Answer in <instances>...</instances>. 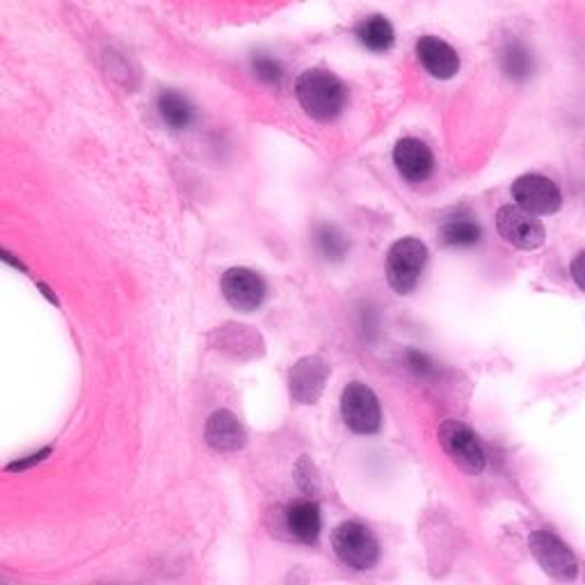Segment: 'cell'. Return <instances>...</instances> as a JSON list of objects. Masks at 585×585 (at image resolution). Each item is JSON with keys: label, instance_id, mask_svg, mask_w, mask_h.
<instances>
[{"label": "cell", "instance_id": "cell-1", "mask_svg": "<svg viewBox=\"0 0 585 585\" xmlns=\"http://www.w3.org/2000/svg\"><path fill=\"white\" fill-rule=\"evenodd\" d=\"M302 110L315 121H334L346 108L348 87L327 69H309L296 83Z\"/></svg>", "mask_w": 585, "mask_h": 585}, {"label": "cell", "instance_id": "cell-2", "mask_svg": "<svg viewBox=\"0 0 585 585\" xmlns=\"http://www.w3.org/2000/svg\"><path fill=\"white\" fill-rule=\"evenodd\" d=\"M332 549L346 568L371 572L378 568L382 547L378 535L361 522H344L332 530Z\"/></svg>", "mask_w": 585, "mask_h": 585}, {"label": "cell", "instance_id": "cell-3", "mask_svg": "<svg viewBox=\"0 0 585 585\" xmlns=\"http://www.w3.org/2000/svg\"><path fill=\"white\" fill-rule=\"evenodd\" d=\"M428 263V248L419 238H403L394 242L386 254V282L401 296L417 288Z\"/></svg>", "mask_w": 585, "mask_h": 585}, {"label": "cell", "instance_id": "cell-4", "mask_svg": "<svg viewBox=\"0 0 585 585\" xmlns=\"http://www.w3.org/2000/svg\"><path fill=\"white\" fill-rule=\"evenodd\" d=\"M439 444H442L444 453L451 457V462L455 467H459L462 471H467L471 476H478L485 471V449L480 444L478 434L462 421L449 419L437 430Z\"/></svg>", "mask_w": 585, "mask_h": 585}, {"label": "cell", "instance_id": "cell-5", "mask_svg": "<svg viewBox=\"0 0 585 585\" xmlns=\"http://www.w3.org/2000/svg\"><path fill=\"white\" fill-rule=\"evenodd\" d=\"M528 549L533 558L538 560L545 574H549L556 581L570 583L578 576V560L568 542H563L558 535L549 528L533 530L528 535Z\"/></svg>", "mask_w": 585, "mask_h": 585}, {"label": "cell", "instance_id": "cell-6", "mask_svg": "<svg viewBox=\"0 0 585 585\" xmlns=\"http://www.w3.org/2000/svg\"><path fill=\"white\" fill-rule=\"evenodd\" d=\"M341 417L357 434H375L382 426L378 396L361 382H350L341 394Z\"/></svg>", "mask_w": 585, "mask_h": 585}, {"label": "cell", "instance_id": "cell-7", "mask_svg": "<svg viewBox=\"0 0 585 585\" xmlns=\"http://www.w3.org/2000/svg\"><path fill=\"white\" fill-rule=\"evenodd\" d=\"M497 229L499 234L520 250H538L545 246L547 231L542 223L528 211L520 208L517 204L501 206L497 213Z\"/></svg>", "mask_w": 585, "mask_h": 585}, {"label": "cell", "instance_id": "cell-8", "mask_svg": "<svg viewBox=\"0 0 585 585\" xmlns=\"http://www.w3.org/2000/svg\"><path fill=\"white\" fill-rule=\"evenodd\" d=\"M330 380V363L319 357L309 355L292 363L288 371V389L290 398L300 405H313L325 392V384Z\"/></svg>", "mask_w": 585, "mask_h": 585}, {"label": "cell", "instance_id": "cell-9", "mask_svg": "<svg viewBox=\"0 0 585 585\" xmlns=\"http://www.w3.org/2000/svg\"><path fill=\"white\" fill-rule=\"evenodd\" d=\"M512 198L530 215H553L563 206V192L542 175H524L512 183Z\"/></svg>", "mask_w": 585, "mask_h": 585}, {"label": "cell", "instance_id": "cell-10", "mask_svg": "<svg viewBox=\"0 0 585 585\" xmlns=\"http://www.w3.org/2000/svg\"><path fill=\"white\" fill-rule=\"evenodd\" d=\"M208 346L234 359H259L265 353L263 336L242 323H225L208 334Z\"/></svg>", "mask_w": 585, "mask_h": 585}, {"label": "cell", "instance_id": "cell-11", "mask_svg": "<svg viewBox=\"0 0 585 585\" xmlns=\"http://www.w3.org/2000/svg\"><path fill=\"white\" fill-rule=\"evenodd\" d=\"M219 288L236 311H254L265 300V282L248 267H231L223 275Z\"/></svg>", "mask_w": 585, "mask_h": 585}, {"label": "cell", "instance_id": "cell-12", "mask_svg": "<svg viewBox=\"0 0 585 585\" xmlns=\"http://www.w3.org/2000/svg\"><path fill=\"white\" fill-rule=\"evenodd\" d=\"M282 522L290 540L302 542V545H313L321 538V530H323L321 505L311 499L290 501L282 512Z\"/></svg>", "mask_w": 585, "mask_h": 585}, {"label": "cell", "instance_id": "cell-13", "mask_svg": "<svg viewBox=\"0 0 585 585\" xmlns=\"http://www.w3.org/2000/svg\"><path fill=\"white\" fill-rule=\"evenodd\" d=\"M394 163L398 175L409 183H423L434 172V156L419 138H403L394 146Z\"/></svg>", "mask_w": 585, "mask_h": 585}, {"label": "cell", "instance_id": "cell-14", "mask_svg": "<svg viewBox=\"0 0 585 585\" xmlns=\"http://www.w3.org/2000/svg\"><path fill=\"white\" fill-rule=\"evenodd\" d=\"M417 56L430 76L439 81H449L459 71V56L455 48L434 35H426L417 41Z\"/></svg>", "mask_w": 585, "mask_h": 585}, {"label": "cell", "instance_id": "cell-15", "mask_svg": "<svg viewBox=\"0 0 585 585\" xmlns=\"http://www.w3.org/2000/svg\"><path fill=\"white\" fill-rule=\"evenodd\" d=\"M204 439L217 453H236L248 442L246 430H242L240 421L229 409H217L215 414H211V419L206 421Z\"/></svg>", "mask_w": 585, "mask_h": 585}, {"label": "cell", "instance_id": "cell-16", "mask_svg": "<svg viewBox=\"0 0 585 585\" xmlns=\"http://www.w3.org/2000/svg\"><path fill=\"white\" fill-rule=\"evenodd\" d=\"M355 35L361 41V46H366L373 53L389 51V48L394 46V39H396L394 26L380 14L366 16L363 21H359L357 28H355Z\"/></svg>", "mask_w": 585, "mask_h": 585}, {"label": "cell", "instance_id": "cell-17", "mask_svg": "<svg viewBox=\"0 0 585 585\" xmlns=\"http://www.w3.org/2000/svg\"><path fill=\"white\" fill-rule=\"evenodd\" d=\"M439 236H442V240L451 248H474L482 238V229L471 215L457 213L444 219L442 229H439Z\"/></svg>", "mask_w": 585, "mask_h": 585}, {"label": "cell", "instance_id": "cell-18", "mask_svg": "<svg viewBox=\"0 0 585 585\" xmlns=\"http://www.w3.org/2000/svg\"><path fill=\"white\" fill-rule=\"evenodd\" d=\"M158 112L165 124L175 131H186L194 124V108L183 94L167 89L158 96Z\"/></svg>", "mask_w": 585, "mask_h": 585}, {"label": "cell", "instance_id": "cell-19", "mask_svg": "<svg viewBox=\"0 0 585 585\" xmlns=\"http://www.w3.org/2000/svg\"><path fill=\"white\" fill-rule=\"evenodd\" d=\"M501 69H503L505 76L512 81L530 79L533 71H535V58L530 53V48L520 39L508 41L501 51Z\"/></svg>", "mask_w": 585, "mask_h": 585}, {"label": "cell", "instance_id": "cell-20", "mask_svg": "<svg viewBox=\"0 0 585 585\" xmlns=\"http://www.w3.org/2000/svg\"><path fill=\"white\" fill-rule=\"evenodd\" d=\"M313 248L325 261H341L348 254V238L332 225H321L313 231Z\"/></svg>", "mask_w": 585, "mask_h": 585}, {"label": "cell", "instance_id": "cell-21", "mask_svg": "<svg viewBox=\"0 0 585 585\" xmlns=\"http://www.w3.org/2000/svg\"><path fill=\"white\" fill-rule=\"evenodd\" d=\"M252 71H254V76L265 85L277 87L284 81V64L267 53H256L252 58Z\"/></svg>", "mask_w": 585, "mask_h": 585}, {"label": "cell", "instance_id": "cell-22", "mask_svg": "<svg viewBox=\"0 0 585 585\" xmlns=\"http://www.w3.org/2000/svg\"><path fill=\"white\" fill-rule=\"evenodd\" d=\"M296 482L300 487V492H305L307 497H313L315 492H319V474H315L313 465H311V462L307 457H302L298 462V467H296Z\"/></svg>", "mask_w": 585, "mask_h": 585}, {"label": "cell", "instance_id": "cell-23", "mask_svg": "<svg viewBox=\"0 0 585 585\" xmlns=\"http://www.w3.org/2000/svg\"><path fill=\"white\" fill-rule=\"evenodd\" d=\"M407 366L414 371V373H419V375H430L434 369H432V361L428 359V355L419 353V350H409L407 353Z\"/></svg>", "mask_w": 585, "mask_h": 585}, {"label": "cell", "instance_id": "cell-24", "mask_svg": "<svg viewBox=\"0 0 585 585\" xmlns=\"http://www.w3.org/2000/svg\"><path fill=\"white\" fill-rule=\"evenodd\" d=\"M48 455H51V449H41L39 453H35V455H26V457H21V459H16V462H12V465L8 467V471H14V474H19V471H26V469H33L35 465H39V462H44Z\"/></svg>", "mask_w": 585, "mask_h": 585}, {"label": "cell", "instance_id": "cell-25", "mask_svg": "<svg viewBox=\"0 0 585 585\" xmlns=\"http://www.w3.org/2000/svg\"><path fill=\"white\" fill-rule=\"evenodd\" d=\"M570 273H572V279L576 282V286L585 292V250L578 252L572 261V267H570Z\"/></svg>", "mask_w": 585, "mask_h": 585}]
</instances>
